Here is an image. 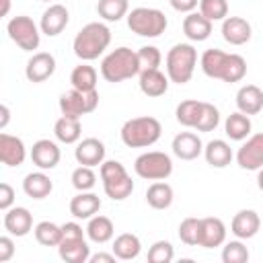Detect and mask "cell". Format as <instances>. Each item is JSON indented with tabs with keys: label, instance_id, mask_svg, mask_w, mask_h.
Instances as JSON below:
<instances>
[{
	"label": "cell",
	"instance_id": "d4e9b609",
	"mask_svg": "<svg viewBox=\"0 0 263 263\" xmlns=\"http://www.w3.org/2000/svg\"><path fill=\"white\" fill-rule=\"evenodd\" d=\"M236 107L245 115H257L263 109V90L257 84H245L236 92Z\"/></svg>",
	"mask_w": 263,
	"mask_h": 263
},
{
	"label": "cell",
	"instance_id": "9a60e30c",
	"mask_svg": "<svg viewBox=\"0 0 263 263\" xmlns=\"http://www.w3.org/2000/svg\"><path fill=\"white\" fill-rule=\"evenodd\" d=\"M74 158L84 166H99L105 162V144L99 138H84L74 150Z\"/></svg>",
	"mask_w": 263,
	"mask_h": 263
},
{
	"label": "cell",
	"instance_id": "7bdbcfd3",
	"mask_svg": "<svg viewBox=\"0 0 263 263\" xmlns=\"http://www.w3.org/2000/svg\"><path fill=\"white\" fill-rule=\"evenodd\" d=\"M175 257V249L168 240H156L148 249V261L150 263H171Z\"/></svg>",
	"mask_w": 263,
	"mask_h": 263
},
{
	"label": "cell",
	"instance_id": "5b68a950",
	"mask_svg": "<svg viewBox=\"0 0 263 263\" xmlns=\"http://www.w3.org/2000/svg\"><path fill=\"white\" fill-rule=\"evenodd\" d=\"M197 66V49L191 43H177L166 53V76L175 84L191 80Z\"/></svg>",
	"mask_w": 263,
	"mask_h": 263
},
{
	"label": "cell",
	"instance_id": "ac0fdd59",
	"mask_svg": "<svg viewBox=\"0 0 263 263\" xmlns=\"http://www.w3.org/2000/svg\"><path fill=\"white\" fill-rule=\"evenodd\" d=\"M259 228H261V218L255 210H240L234 214L230 222V232L240 240L253 238L259 232Z\"/></svg>",
	"mask_w": 263,
	"mask_h": 263
},
{
	"label": "cell",
	"instance_id": "603a6c76",
	"mask_svg": "<svg viewBox=\"0 0 263 263\" xmlns=\"http://www.w3.org/2000/svg\"><path fill=\"white\" fill-rule=\"evenodd\" d=\"M58 253L66 263H86L90 259V247L82 238H62L58 245Z\"/></svg>",
	"mask_w": 263,
	"mask_h": 263
},
{
	"label": "cell",
	"instance_id": "1f68e13d",
	"mask_svg": "<svg viewBox=\"0 0 263 263\" xmlns=\"http://www.w3.org/2000/svg\"><path fill=\"white\" fill-rule=\"evenodd\" d=\"M173 187L164 181H154L148 189H146V201L150 208L154 210H166L171 203H173Z\"/></svg>",
	"mask_w": 263,
	"mask_h": 263
},
{
	"label": "cell",
	"instance_id": "30bf717a",
	"mask_svg": "<svg viewBox=\"0 0 263 263\" xmlns=\"http://www.w3.org/2000/svg\"><path fill=\"white\" fill-rule=\"evenodd\" d=\"M97 105H99V92H97V88L95 90H88V92L72 88V90H68V92H64L60 97V111L66 117L80 119L82 115L92 113L97 109Z\"/></svg>",
	"mask_w": 263,
	"mask_h": 263
},
{
	"label": "cell",
	"instance_id": "8fae6325",
	"mask_svg": "<svg viewBox=\"0 0 263 263\" xmlns=\"http://www.w3.org/2000/svg\"><path fill=\"white\" fill-rule=\"evenodd\" d=\"M236 162L245 171H259L263 166V132L247 138L236 152Z\"/></svg>",
	"mask_w": 263,
	"mask_h": 263
},
{
	"label": "cell",
	"instance_id": "c3c4849f",
	"mask_svg": "<svg viewBox=\"0 0 263 263\" xmlns=\"http://www.w3.org/2000/svg\"><path fill=\"white\" fill-rule=\"evenodd\" d=\"M168 2L177 12H187V14L193 12L199 4V0H168Z\"/></svg>",
	"mask_w": 263,
	"mask_h": 263
},
{
	"label": "cell",
	"instance_id": "2e32d148",
	"mask_svg": "<svg viewBox=\"0 0 263 263\" xmlns=\"http://www.w3.org/2000/svg\"><path fill=\"white\" fill-rule=\"evenodd\" d=\"M226 240V226L220 218H201L199 222V245L203 249H216Z\"/></svg>",
	"mask_w": 263,
	"mask_h": 263
},
{
	"label": "cell",
	"instance_id": "5bb4252c",
	"mask_svg": "<svg viewBox=\"0 0 263 263\" xmlns=\"http://www.w3.org/2000/svg\"><path fill=\"white\" fill-rule=\"evenodd\" d=\"M68 21H70V14H68V8L64 4H49V8H45L41 14L39 29L47 37H55L66 29Z\"/></svg>",
	"mask_w": 263,
	"mask_h": 263
},
{
	"label": "cell",
	"instance_id": "7dc6e473",
	"mask_svg": "<svg viewBox=\"0 0 263 263\" xmlns=\"http://www.w3.org/2000/svg\"><path fill=\"white\" fill-rule=\"evenodd\" d=\"M86 230H82V226L78 222H66L62 224V238H82Z\"/></svg>",
	"mask_w": 263,
	"mask_h": 263
},
{
	"label": "cell",
	"instance_id": "52a82bcc",
	"mask_svg": "<svg viewBox=\"0 0 263 263\" xmlns=\"http://www.w3.org/2000/svg\"><path fill=\"white\" fill-rule=\"evenodd\" d=\"M127 27L132 29V33L140 35V37H160L166 27V14L158 8H148V6H138L132 8V12H127Z\"/></svg>",
	"mask_w": 263,
	"mask_h": 263
},
{
	"label": "cell",
	"instance_id": "e575fe53",
	"mask_svg": "<svg viewBox=\"0 0 263 263\" xmlns=\"http://www.w3.org/2000/svg\"><path fill=\"white\" fill-rule=\"evenodd\" d=\"M201 107H203V101H197V99H187V101H181L177 105V111H175V117L181 125L185 127H195L199 115H201Z\"/></svg>",
	"mask_w": 263,
	"mask_h": 263
},
{
	"label": "cell",
	"instance_id": "74e56055",
	"mask_svg": "<svg viewBox=\"0 0 263 263\" xmlns=\"http://www.w3.org/2000/svg\"><path fill=\"white\" fill-rule=\"evenodd\" d=\"M218 123H220V111H218V107H214L212 103H205L203 101L201 115H199V119H197V123H195L193 129H197V132H214L218 127Z\"/></svg>",
	"mask_w": 263,
	"mask_h": 263
},
{
	"label": "cell",
	"instance_id": "4fadbf2b",
	"mask_svg": "<svg viewBox=\"0 0 263 263\" xmlns=\"http://www.w3.org/2000/svg\"><path fill=\"white\" fill-rule=\"evenodd\" d=\"M60 158H62V152H60L58 144L51 142V140H37L33 144V148H31V160L41 171L55 168L58 162H60Z\"/></svg>",
	"mask_w": 263,
	"mask_h": 263
},
{
	"label": "cell",
	"instance_id": "d6986e66",
	"mask_svg": "<svg viewBox=\"0 0 263 263\" xmlns=\"http://www.w3.org/2000/svg\"><path fill=\"white\" fill-rule=\"evenodd\" d=\"M251 23L242 16H226L222 21V37L230 45H245L251 39Z\"/></svg>",
	"mask_w": 263,
	"mask_h": 263
},
{
	"label": "cell",
	"instance_id": "7a4b0ae2",
	"mask_svg": "<svg viewBox=\"0 0 263 263\" xmlns=\"http://www.w3.org/2000/svg\"><path fill=\"white\" fill-rule=\"evenodd\" d=\"M109 43H111L109 27L103 23H88L76 33L72 49L76 58H80L82 62H92L109 47Z\"/></svg>",
	"mask_w": 263,
	"mask_h": 263
},
{
	"label": "cell",
	"instance_id": "f5cc1de1",
	"mask_svg": "<svg viewBox=\"0 0 263 263\" xmlns=\"http://www.w3.org/2000/svg\"><path fill=\"white\" fill-rule=\"evenodd\" d=\"M2 2H4V6H2V12H0V14L6 16V14H8V8H10V0H2Z\"/></svg>",
	"mask_w": 263,
	"mask_h": 263
},
{
	"label": "cell",
	"instance_id": "4316f807",
	"mask_svg": "<svg viewBox=\"0 0 263 263\" xmlns=\"http://www.w3.org/2000/svg\"><path fill=\"white\" fill-rule=\"evenodd\" d=\"M183 33L191 41H205L212 35V21L201 12H189L183 18Z\"/></svg>",
	"mask_w": 263,
	"mask_h": 263
},
{
	"label": "cell",
	"instance_id": "816d5d0a",
	"mask_svg": "<svg viewBox=\"0 0 263 263\" xmlns=\"http://www.w3.org/2000/svg\"><path fill=\"white\" fill-rule=\"evenodd\" d=\"M257 187L263 191V166L257 171Z\"/></svg>",
	"mask_w": 263,
	"mask_h": 263
},
{
	"label": "cell",
	"instance_id": "f6af8a7d",
	"mask_svg": "<svg viewBox=\"0 0 263 263\" xmlns=\"http://www.w3.org/2000/svg\"><path fill=\"white\" fill-rule=\"evenodd\" d=\"M14 203V189L8 183H0V210H10Z\"/></svg>",
	"mask_w": 263,
	"mask_h": 263
},
{
	"label": "cell",
	"instance_id": "277c9868",
	"mask_svg": "<svg viewBox=\"0 0 263 263\" xmlns=\"http://www.w3.org/2000/svg\"><path fill=\"white\" fill-rule=\"evenodd\" d=\"M121 142L127 148H148L158 142L162 134V125L156 117L142 115V117H132L121 125Z\"/></svg>",
	"mask_w": 263,
	"mask_h": 263
},
{
	"label": "cell",
	"instance_id": "3957f363",
	"mask_svg": "<svg viewBox=\"0 0 263 263\" xmlns=\"http://www.w3.org/2000/svg\"><path fill=\"white\" fill-rule=\"evenodd\" d=\"M142 72L138 51H132L129 47H117L109 51L101 62V76L107 82H123L127 78H134Z\"/></svg>",
	"mask_w": 263,
	"mask_h": 263
},
{
	"label": "cell",
	"instance_id": "f35d334b",
	"mask_svg": "<svg viewBox=\"0 0 263 263\" xmlns=\"http://www.w3.org/2000/svg\"><path fill=\"white\" fill-rule=\"evenodd\" d=\"M199 12L214 21H224L228 16V0H199Z\"/></svg>",
	"mask_w": 263,
	"mask_h": 263
},
{
	"label": "cell",
	"instance_id": "4dcf8cb0",
	"mask_svg": "<svg viewBox=\"0 0 263 263\" xmlns=\"http://www.w3.org/2000/svg\"><path fill=\"white\" fill-rule=\"evenodd\" d=\"M251 119H249V115H245V113H240V111H236V113H230L228 117H226V121H224V132H226V136L230 138V140H234V142H240V140H247L249 136H251Z\"/></svg>",
	"mask_w": 263,
	"mask_h": 263
},
{
	"label": "cell",
	"instance_id": "681fc988",
	"mask_svg": "<svg viewBox=\"0 0 263 263\" xmlns=\"http://www.w3.org/2000/svg\"><path fill=\"white\" fill-rule=\"evenodd\" d=\"M117 257L113 253H97V255H90V263H113Z\"/></svg>",
	"mask_w": 263,
	"mask_h": 263
},
{
	"label": "cell",
	"instance_id": "f546056e",
	"mask_svg": "<svg viewBox=\"0 0 263 263\" xmlns=\"http://www.w3.org/2000/svg\"><path fill=\"white\" fill-rule=\"evenodd\" d=\"M140 251H142V242L132 232H123V234L115 236V240H113V255L117 259H121V261L136 259L140 255Z\"/></svg>",
	"mask_w": 263,
	"mask_h": 263
},
{
	"label": "cell",
	"instance_id": "ba28073f",
	"mask_svg": "<svg viewBox=\"0 0 263 263\" xmlns=\"http://www.w3.org/2000/svg\"><path fill=\"white\" fill-rule=\"evenodd\" d=\"M134 171L140 179L146 181H164L171 177L173 173V160L168 154L152 150V152H144L136 158L134 162Z\"/></svg>",
	"mask_w": 263,
	"mask_h": 263
},
{
	"label": "cell",
	"instance_id": "7c38bea8",
	"mask_svg": "<svg viewBox=\"0 0 263 263\" xmlns=\"http://www.w3.org/2000/svg\"><path fill=\"white\" fill-rule=\"evenodd\" d=\"M55 72V58L49 51H37L29 58L25 66V76L29 82H43Z\"/></svg>",
	"mask_w": 263,
	"mask_h": 263
},
{
	"label": "cell",
	"instance_id": "d6a6232c",
	"mask_svg": "<svg viewBox=\"0 0 263 263\" xmlns=\"http://www.w3.org/2000/svg\"><path fill=\"white\" fill-rule=\"evenodd\" d=\"M53 134H55V138H58L62 144H74V142H78L80 136H82L80 119L62 115V117L55 121V125H53Z\"/></svg>",
	"mask_w": 263,
	"mask_h": 263
},
{
	"label": "cell",
	"instance_id": "e0dca14e",
	"mask_svg": "<svg viewBox=\"0 0 263 263\" xmlns=\"http://www.w3.org/2000/svg\"><path fill=\"white\" fill-rule=\"evenodd\" d=\"M27 148L21 138L10 136L6 132L0 134V160L6 166H21L25 162Z\"/></svg>",
	"mask_w": 263,
	"mask_h": 263
},
{
	"label": "cell",
	"instance_id": "ab89813d",
	"mask_svg": "<svg viewBox=\"0 0 263 263\" xmlns=\"http://www.w3.org/2000/svg\"><path fill=\"white\" fill-rule=\"evenodd\" d=\"M199 222H201V218H185L179 224V238H181V242H185L189 247L199 245Z\"/></svg>",
	"mask_w": 263,
	"mask_h": 263
},
{
	"label": "cell",
	"instance_id": "bcb514c9",
	"mask_svg": "<svg viewBox=\"0 0 263 263\" xmlns=\"http://www.w3.org/2000/svg\"><path fill=\"white\" fill-rule=\"evenodd\" d=\"M14 255V242L10 236H0V263H8Z\"/></svg>",
	"mask_w": 263,
	"mask_h": 263
},
{
	"label": "cell",
	"instance_id": "ee69618b",
	"mask_svg": "<svg viewBox=\"0 0 263 263\" xmlns=\"http://www.w3.org/2000/svg\"><path fill=\"white\" fill-rule=\"evenodd\" d=\"M138 60H140L142 70H156L162 62V53L154 45H144V47L138 49Z\"/></svg>",
	"mask_w": 263,
	"mask_h": 263
},
{
	"label": "cell",
	"instance_id": "484cf974",
	"mask_svg": "<svg viewBox=\"0 0 263 263\" xmlns=\"http://www.w3.org/2000/svg\"><path fill=\"white\" fill-rule=\"evenodd\" d=\"M203 156H205V162L214 168H224L232 162L234 154H232V148L226 140H212L203 146Z\"/></svg>",
	"mask_w": 263,
	"mask_h": 263
},
{
	"label": "cell",
	"instance_id": "7402d4cb",
	"mask_svg": "<svg viewBox=\"0 0 263 263\" xmlns=\"http://www.w3.org/2000/svg\"><path fill=\"white\" fill-rule=\"evenodd\" d=\"M4 228L12 236H27L33 230V216L27 208H10L4 214Z\"/></svg>",
	"mask_w": 263,
	"mask_h": 263
},
{
	"label": "cell",
	"instance_id": "cb8c5ba5",
	"mask_svg": "<svg viewBox=\"0 0 263 263\" xmlns=\"http://www.w3.org/2000/svg\"><path fill=\"white\" fill-rule=\"evenodd\" d=\"M140 90L146 95V97H152V99H156V97H162L166 90H168V76L166 74H162L158 68L156 70H142L140 74Z\"/></svg>",
	"mask_w": 263,
	"mask_h": 263
},
{
	"label": "cell",
	"instance_id": "6da1fadb",
	"mask_svg": "<svg viewBox=\"0 0 263 263\" xmlns=\"http://www.w3.org/2000/svg\"><path fill=\"white\" fill-rule=\"evenodd\" d=\"M199 66L205 76L224 80V82H238L247 74V62L238 53H226L222 49H205L201 53Z\"/></svg>",
	"mask_w": 263,
	"mask_h": 263
},
{
	"label": "cell",
	"instance_id": "44dd1931",
	"mask_svg": "<svg viewBox=\"0 0 263 263\" xmlns=\"http://www.w3.org/2000/svg\"><path fill=\"white\" fill-rule=\"evenodd\" d=\"M99 210H101V197L90 191H78V195L70 199V214L78 220H90L92 216L99 214Z\"/></svg>",
	"mask_w": 263,
	"mask_h": 263
},
{
	"label": "cell",
	"instance_id": "f907efd6",
	"mask_svg": "<svg viewBox=\"0 0 263 263\" xmlns=\"http://www.w3.org/2000/svg\"><path fill=\"white\" fill-rule=\"evenodd\" d=\"M0 129H4L6 127V123H8V119H10V111H8V107L6 105H0Z\"/></svg>",
	"mask_w": 263,
	"mask_h": 263
},
{
	"label": "cell",
	"instance_id": "ffe728a7",
	"mask_svg": "<svg viewBox=\"0 0 263 263\" xmlns=\"http://www.w3.org/2000/svg\"><path fill=\"white\" fill-rule=\"evenodd\" d=\"M173 154L181 160H195L203 152V144L197 134L193 132H181L173 138Z\"/></svg>",
	"mask_w": 263,
	"mask_h": 263
},
{
	"label": "cell",
	"instance_id": "8992f818",
	"mask_svg": "<svg viewBox=\"0 0 263 263\" xmlns=\"http://www.w3.org/2000/svg\"><path fill=\"white\" fill-rule=\"evenodd\" d=\"M101 181H103L105 195L111 197L113 201H123L134 191L132 177L127 175L125 166L117 160H105L101 164Z\"/></svg>",
	"mask_w": 263,
	"mask_h": 263
},
{
	"label": "cell",
	"instance_id": "b9f144b4",
	"mask_svg": "<svg viewBox=\"0 0 263 263\" xmlns=\"http://www.w3.org/2000/svg\"><path fill=\"white\" fill-rule=\"evenodd\" d=\"M95 183H97V175H95L92 166L80 164L78 168H74V173H72V185H74V189H78V191H90L95 187Z\"/></svg>",
	"mask_w": 263,
	"mask_h": 263
},
{
	"label": "cell",
	"instance_id": "83f0119b",
	"mask_svg": "<svg viewBox=\"0 0 263 263\" xmlns=\"http://www.w3.org/2000/svg\"><path fill=\"white\" fill-rule=\"evenodd\" d=\"M23 191L31 199H43V197H47L53 191V183H51V179L43 171L29 173L25 177V181H23Z\"/></svg>",
	"mask_w": 263,
	"mask_h": 263
},
{
	"label": "cell",
	"instance_id": "8d00e7d4",
	"mask_svg": "<svg viewBox=\"0 0 263 263\" xmlns=\"http://www.w3.org/2000/svg\"><path fill=\"white\" fill-rule=\"evenodd\" d=\"M33 232H35V240L43 247H58L62 240V226H58L49 220L39 222Z\"/></svg>",
	"mask_w": 263,
	"mask_h": 263
},
{
	"label": "cell",
	"instance_id": "db71d44e",
	"mask_svg": "<svg viewBox=\"0 0 263 263\" xmlns=\"http://www.w3.org/2000/svg\"><path fill=\"white\" fill-rule=\"evenodd\" d=\"M41 2H51V0H41Z\"/></svg>",
	"mask_w": 263,
	"mask_h": 263
},
{
	"label": "cell",
	"instance_id": "60d3db41",
	"mask_svg": "<svg viewBox=\"0 0 263 263\" xmlns=\"http://www.w3.org/2000/svg\"><path fill=\"white\" fill-rule=\"evenodd\" d=\"M222 261L224 263H247L249 261V249L238 240H230L222 249Z\"/></svg>",
	"mask_w": 263,
	"mask_h": 263
},
{
	"label": "cell",
	"instance_id": "836d02e7",
	"mask_svg": "<svg viewBox=\"0 0 263 263\" xmlns=\"http://www.w3.org/2000/svg\"><path fill=\"white\" fill-rule=\"evenodd\" d=\"M70 82H72V88L76 90H95L97 88V70L88 64H80L72 70L70 74Z\"/></svg>",
	"mask_w": 263,
	"mask_h": 263
},
{
	"label": "cell",
	"instance_id": "f1b7e54d",
	"mask_svg": "<svg viewBox=\"0 0 263 263\" xmlns=\"http://www.w3.org/2000/svg\"><path fill=\"white\" fill-rule=\"evenodd\" d=\"M113 234H115V226H113L111 218H107V216L97 214L86 224V236H88V240H92L97 245L109 242L113 238Z\"/></svg>",
	"mask_w": 263,
	"mask_h": 263
},
{
	"label": "cell",
	"instance_id": "9c48e42d",
	"mask_svg": "<svg viewBox=\"0 0 263 263\" xmlns=\"http://www.w3.org/2000/svg\"><path fill=\"white\" fill-rule=\"evenodd\" d=\"M6 31H8V37L23 49V51H33L39 47V41H41V29L33 23L31 16H25V14H18V16H12L6 25Z\"/></svg>",
	"mask_w": 263,
	"mask_h": 263
},
{
	"label": "cell",
	"instance_id": "d590c367",
	"mask_svg": "<svg viewBox=\"0 0 263 263\" xmlns=\"http://www.w3.org/2000/svg\"><path fill=\"white\" fill-rule=\"evenodd\" d=\"M129 10V2L127 0H99L97 2V12L101 18L109 21V23H117L123 16H127Z\"/></svg>",
	"mask_w": 263,
	"mask_h": 263
}]
</instances>
